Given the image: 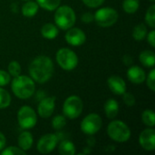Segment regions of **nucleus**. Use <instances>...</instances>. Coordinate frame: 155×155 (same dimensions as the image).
<instances>
[{
	"instance_id": "8",
	"label": "nucleus",
	"mask_w": 155,
	"mask_h": 155,
	"mask_svg": "<svg viewBox=\"0 0 155 155\" xmlns=\"http://www.w3.org/2000/svg\"><path fill=\"white\" fill-rule=\"evenodd\" d=\"M17 121L21 128L31 129L37 123V116L34 109L29 106H22L17 113Z\"/></svg>"
},
{
	"instance_id": "38",
	"label": "nucleus",
	"mask_w": 155,
	"mask_h": 155,
	"mask_svg": "<svg viewBox=\"0 0 155 155\" xmlns=\"http://www.w3.org/2000/svg\"><path fill=\"white\" fill-rule=\"evenodd\" d=\"M124 64L129 65L130 64H132V58L129 55H124Z\"/></svg>"
},
{
	"instance_id": "33",
	"label": "nucleus",
	"mask_w": 155,
	"mask_h": 155,
	"mask_svg": "<svg viewBox=\"0 0 155 155\" xmlns=\"http://www.w3.org/2000/svg\"><path fill=\"white\" fill-rule=\"evenodd\" d=\"M10 82V74L3 70H0V86L7 85Z\"/></svg>"
},
{
	"instance_id": "12",
	"label": "nucleus",
	"mask_w": 155,
	"mask_h": 155,
	"mask_svg": "<svg viewBox=\"0 0 155 155\" xmlns=\"http://www.w3.org/2000/svg\"><path fill=\"white\" fill-rule=\"evenodd\" d=\"M139 143L145 151H153L155 149V131L153 127L143 131L139 136Z\"/></svg>"
},
{
	"instance_id": "17",
	"label": "nucleus",
	"mask_w": 155,
	"mask_h": 155,
	"mask_svg": "<svg viewBox=\"0 0 155 155\" xmlns=\"http://www.w3.org/2000/svg\"><path fill=\"white\" fill-rule=\"evenodd\" d=\"M18 146L23 151H28L33 145V136L29 132H23L18 136Z\"/></svg>"
},
{
	"instance_id": "13",
	"label": "nucleus",
	"mask_w": 155,
	"mask_h": 155,
	"mask_svg": "<svg viewBox=\"0 0 155 155\" xmlns=\"http://www.w3.org/2000/svg\"><path fill=\"white\" fill-rule=\"evenodd\" d=\"M55 106V97H46L43 99L37 107V113L40 117L46 119L49 118L54 110Z\"/></svg>"
},
{
	"instance_id": "22",
	"label": "nucleus",
	"mask_w": 155,
	"mask_h": 155,
	"mask_svg": "<svg viewBox=\"0 0 155 155\" xmlns=\"http://www.w3.org/2000/svg\"><path fill=\"white\" fill-rule=\"evenodd\" d=\"M147 35V27L144 24H138L133 30V37L136 41H143Z\"/></svg>"
},
{
	"instance_id": "9",
	"label": "nucleus",
	"mask_w": 155,
	"mask_h": 155,
	"mask_svg": "<svg viewBox=\"0 0 155 155\" xmlns=\"http://www.w3.org/2000/svg\"><path fill=\"white\" fill-rule=\"evenodd\" d=\"M102 118L96 114H90L81 123V130L84 134L94 135L102 127Z\"/></svg>"
},
{
	"instance_id": "11",
	"label": "nucleus",
	"mask_w": 155,
	"mask_h": 155,
	"mask_svg": "<svg viewBox=\"0 0 155 155\" xmlns=\"http://www.w3.org/2000/svg\"><path fill=\"white\" fill-rule=\"evenodd\" d=\"M68 31L65 34V41L74 46H79L82 45L86 39L85 34L83 30L77 27H71L67 29Z\"/></svg>"
},
{
	"instance_id": "36",
	"label": "nucleus",
	"mask_w": 155,
	"mask_h": 155,
	"mask_svg": "<svg viewBox=\"0 0 155 155\" xmlns=\"http://www.w3.org/2000/svg\"><path fill=\"white\" fill-rule=\"evenodd\" d=\"M147 41L151 45L152 47H155V31L152 30L147 36Z\"/></svg>"
},
{
	"instance_id": "27",
	"label": "nucleus",
	"mask_w": 155,
	"mask_h": 155,
	"mask_svg": "<svg viewBox=\"0 0 155 155\" xmlns=\"http://www.w3.org/2000/svg\"><path fill=\"white\" fill-rule=\"evenodd\" d=\"M145 22L146 24L152 27V28H154L155 27V5H151L146 14H145Z\"/></svg>"
},
{
	"instance_id": "2",
	"label": "nucleus",
	"mask_w": 155,
	"mask_h": 155,
	"mask_svg": "<svg viewBox=\"0 0 155 155\" xmlns=\"http://www.w3.org/2000/svg\"><path fill=\"white\" fill-rule=\"evenodd\" d=\"M14 94L19 99H28L31 97L35 89L34 80L26 75H17L11 84Z\"/></svg>"
},
{
	"instance_id": "18",
	"label": "nucleus",
	"mask_w": 155,
	"mask_h": 155,
	"mask_svg": "<svg viewBox=\"0 0 155 155\" xmlns=\"http://www.w3.org/2000/svg\"><path fill=\"white\" fill-rule=\"evenodd\" d=\"M41 34L43 37L46 39H54L58 35V28L52 23L45 24L41 28Z\"/></svg>"
},
{
	"instance_id": "23",
	"label": "nucleus",
	"mask_w": 155,
	"mask_h": 155,
	"mask_svg": "<svg viewBox=\"0 0 155 155\" xmlns=\"http://www.w3.org/2000/svg\"><path fill=\"white\" fill-rule=\"evenodd\" d=\"M36 3L45 10L54 11L60 5L61 0H36Z\"/></svg>"
},
{
	"instance_id": "24",
	"label": "nucleus",
	"mask_w": 155,
	"mask_h": 155,
	"mask_svg": "<svg viewBox=\"0 0 155 155\" xmlns=\"http://www.w3.org/2000/svg\"><path fill=\"white\" fill-rule=\"evenodd\" d=\"M139 0H124L123 2V8L124 12L128 14L135 13L139 8Z\"/></svg>"
},
{
	"instance_id": "7",
	"label": "nucleus",
	"mask_w": 155,
	"mask_h": 155,
	"mask_svg": "<svg viewBox=\"0 0 155 155\" xmlns=\"http://www.w3.org/2000/svg\"><path fill=\"white\" fill-rule=\"evenodd\" d=\"M58 64L66 71L74 70L78 64V57L74 51L68 48H62L56 53Z\"/></svg>"
},
{
	"instance_id": "3",
	"label": "nucleus",
	"mask_w": 155,
	"mask_h": 155,
	"mask_svg": "<svg viewBox=\"0 0 155 155\" xmlns=\"http://www.w3.org/2000/svg\"><path fill=\"white\" fill-rule=\"evenodd\" d=\"M55 10L54 22L59 28L67 30L74 26L76 21V16L72 7L68 5H62L58 6Z\"/></svg>"
},
{
	"instance_id": "20",
	"label": "nucleus",
	"mask_w": 155,
	"mask_h": 155,
	"mask_svg": "<svg viewBox=\"0 0 155 155\" xmlns=\"http://www.w3.org/2000/svg\"><path fill=\"white\" fill-rule=\"evenodd\" d=\"M58 152L62 155H74L75 153V146L72 142L64 140L59 143Z\"/></svg>"
},
{
	"instance_id": "21",
	"label": "nucleus",
	"mask_w": 155,
	"mask_h": 155,
	"mask_svg": "<svg viewBox=\"0 0 155 155\" xmlns=\"http://www.w3.org/2000/svg\"><path fill=\"white\" fill-rule=\"evenodd\" d=\"M38 11V5L35 2L28 1L22 6V14L25 17H33Z\"/></svg>"
},
{
	"instance_id": "37",
	"label": "nucleus",
	"mask_w": 155,
	"mask_h": 155,
	"mask_svg": "<svg viewBox=\"0 0 155 155\" xmlns=\"http://www.w3.org/2000/svg\"><path fill=\"white\" fill-rule=\"evenodd\" d=\"M5 135L0 132V151H2L4 148H5Z\"/></svg>"
},
{
	"instance_id": "28",
	"label": "nucleus",
	"mask_w": 155,
	"mask_h": 155,
	"mask_svg": "<svg viewBox=\"0 0 155 155\" xmlns=\"http://www.w3.org/2000/svg\"><path fill=\"white\" fill-rule=\"evenodd\" d=\"M66 124V119L63 115H56L52 120V126L55 130H60L64 128Z\"/></svg>"
},
{
	"instance_id": "26",
	"label": "nucleus",
	"mask_w": 155,
	"mask_h": 155,
	"mask_svg": "<svg viewBox=\"0 0 155 155\" xmlns=\"http://www.w3.org/2000/svg\"><path fill=\"white\" fill-rule=\"evenodd\" d=\"M10 103H11V96L9 93L5 89L0 88V109L8 107Z\"/></svg>"
},
{
	"instance_id": "34",
	"label": "nucleus",
	"mask_w": 155,
	"mask_h": 155,
	"mask_svg": "<svg viewBox=\"0 0 155 155\" xmlns=\"http://www.w3.org/2000/svg\"><path fill=\"white\" fill-rule=\"evenodd\" d=\"M82 1L85 5H87L91 8L98 7L104 2V0H82Z\"/></svg>"
},
{
	"instance_id": "39",
	"label": "nucleus",
	"mask_w": 155,
	"mask_h": 155,
	"mask_svg": "<svg viewBox=\"0 0 155 155\" xmlns=\"http://www.w3.org/2000/svg\"><path fill=\"white\" fill-rule=\"evenodd\" d=\"M150 1H152V2H153V1H154V0H150Z\"/></svg>"
},
{
	"instance_id": "10",
	"label": "nucleus",
	"mask_w": 155,
	"mask_h": 155,
	"mask_svg": "<svg viewBox=\"0 0 155 155\" xmlns=\"http://www.w3.org/2000/svg\"><path fill=\"white\" fill-rule=\"evenodd\" d=\"M58 137L55 134H45L40 138V140L37 143L36 149L37 151L42 154H46L51 153L57 145L58 143Z\"/></svg>"
},
{
	"instance_id": "15",
	"label": "nucleus",
	"mask_w": 155,
	"mask_h": 155,
	"mask_svg": "<svg viewBox=\"0 0 155 155\" xmlns=\"http://www.w3.org/2000/svg\"><path fill=\"white\" fill-rule=\"evenodd\" d=\"M127 76L128 79L135 84H143L146 79V74L143 69H142L138 65L131 66L127 71Z\"/></svg>"
},
{
	"instance_id": "1",
	"label": "nucleus",
	"mask_w": 155,
	"mask_h": 155,
	"mask_svg": "<svg viewBox=\"0 0 155 155\" xmlns=\"http://www.w3.org/2000/svg\"><path fill=\"white\" fill-rule=\"evenodd\" d=\"M31 78L39 84L47 82L54 74V64L51 58L45 55L35 57L29 66Z\"/></svg>"
},
{
	"instance_id": "5",
	"label": "nucleus",
	"mask_w": 155,
	"mask_h": 155,
	"mask_svg": "<svg viewBox=\"0 0 155 155\" xmlns=\"http://www.w3.org/2000/svg\"><path fill=\"white\" fill-rule=\"evenodd\" d=\"M83 101L77 95L69 96L64 103L63 112L65 117L74 120L80 116L83 112Z\"/></svg>"
},
{
	"instance_id": "16",
	"label": "nucleus",
	"mask_w": 155,
	"mask_h": 155,
	"mask_svg": "<svg viewBox=\"0 0 155 155\" xmlns=\"http://www.w3.org/2000/svg\"><path fill=\"white\" fill-rule=\"evenodd\" d=\"M104 112L109 119H114L119 113V104L116 100L109 99L104 104Z\"/></svg>"
},
{
	"instance_id": "6",
	"label": "nucleus",
	"mask_w": 155,
	"mask_h": 155,
	"mask_svg": "<svg viewBox=\"0 0 155 155\" xmlns=\"http://www.w3.org/2000/svg\"><path fill=\"white\" fill-rule=\"evenodd\" d=\"M94 17L99 26L109 27L117 22L118 13L112 7H103L95 12Z\"/></svg>"
},
{
	"instance_id": "4",
	"label": "nucleus",
	"mask_w": 155,
	"mask_h": 155,
	"mask_svg": "<svg viewBox=\"0 0 155 155\" xmlns=\"http://www.w3.org/2000/svg\"><path fill=\"white\" fill-rule=\"evenodd\" d=\"M109 137L117 143H125L131 137V131L126 124L122 121H112L107 127Z\"/></svg>"
},
{
	"instance_id": "31",
	"label": "nucleus",
	"mask_w": 155,
	"mask_h": 155,
	"mask_svg": "<svg viewBox=\"0 0 155 155\" xmlns=\"http://www.w3.org/2000/svg\"><path fill=\"white\" fill-rule=\"evenodd\" d=\"M123 100L124 103L127 105V106H134L135 104V97L134 94H132L131 93H124L123 94Z\"/></svg>"
},
{
	"instance_id": "14",
	"label": "nucleus",
	"mask_w": 155,
	"mask_h": 155,
	"mask_svg": "<svg viewBox=\"0 0 155 155\" xmlns=\"http://www.w3.org/2000/svg\"><path fill=\"white\" fill-rule=\"evenodd\" d=\"M107 84H108V86H109L110 90L114 94H115L117 95H121V94H123L124 93L126 92L125 82L122 77H120L118 75L110 76L108 78Z\"/></svg>"
},
{
	"instance_id": "32",
	"label": "nucleus",
	"mask_w": 155,
	"mask_h": 155,
	"mask_svg": "<svg viewBox=\"0 0 155 155\" xmlns=\"http://www.w3.org/2000/svg\"><path fill=\"white\" fill-rule=\"evenodd\" d=\"M146 82H147V86L150 88V90H151V91H153V92H154L155 91V70L154 69H153V70L150 72V74H149V75H148V78H147Z\"/></svg>"
},
{
	"instance_id": "35",
	"label": "nucleus",
	"mask_w": 155,
	"mask_h": 155,
	"mask_svg": "<svg viewBox=\"0 0 155 155\" xmlns=\"http://www.w3.org/2000/svg\"><path fill=\"white\" fill-rule=\"evenodd\" d=\"M81 20L85 24H89V23H91V22H93L94 20V15L92 13L87 12V13H84V14L82 15Z\"/></svg>"
},
{
	"instance_id": "19",
	"label": "nucleus",
	"mask_w": 155,
	"mask_h": 155,
	"mask_svg": "<svg viewBox=\"0 0 155 155\" xmlns=\"http://www.w3.org/2000/svg\"><path fill=\"white\" fill-rule=\"evenodd\" d=\"M140 62L146 67H153L155 64L154 53L150 50L143 51L139 55Z\"/></svg>"
},
{
	"instance_id": "29",
	"label": "nucleus",
	"mask_w": 155,
	"mask_h": 155,
	"mask_svg": "<svg viewBox=\"0 0 155 155\" xmlns=\"http://www.w3.org/2000/svg\"><path fill=\"white\" fill-rule=\"evenodd\" d=\"M7 69H8V74L14 77H15L21 74V66H20L19 63H17L16 61L10 62Z\"/></svg>"
},
{
	"instance_id": "25",
	"label": "nucleus",
	"mask_w": 155,
	"mask_h": 155,
	"mask_svg": "<svg viewBox=\"0 0 155 155\" xmlns=\"http://www.w3.org/2000/svg\"><path fill=\"white\" fill-rule=\"evenodd\" d=\"M142 119L143 122L150 127H153L155 124V115L154 112L153 110L147 109L145 111H143V113L142 114Z\"/></svg>"
},
{
	"instance_id": "30",
	"label": "nucleus",
	"mask_w": 155,
	"mask_h": 155,
	"mask_svg": "<svg viewBox=\"0 0 155 155\" xmlns=\"http://www.w3.org/2000/svg\"><path fill=\"white\" fill-rule=\"evenodd\" d=\"M2 155H25V152L15 146H9L2 151Z\"/></svg>"
}]
</instances>
